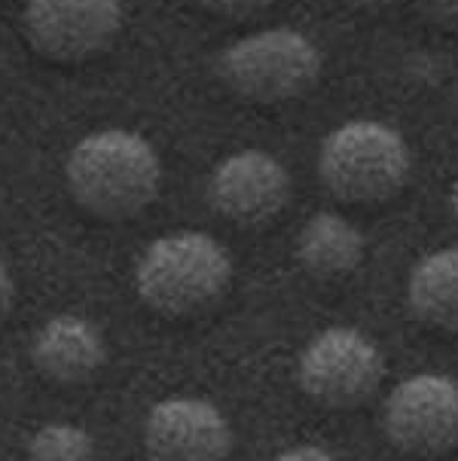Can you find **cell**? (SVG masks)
<instances>
[{
	"instance_id": "obj_4",
	"label": "cell",
	"mask_w": 458,
	"mask_h": 461,
	"mask_svg": "<svg viewBox=\"0 0 458 461\" xmlns=\"http://www.w3.org/2000/svg\"><path fill=\"white\" fill-rule=\"evenodd\" d=\"M321 68L318 46L293 28H266L238 37L217 56L220 83L254 104H282L306 95L321 77Z\"/></svg>"
},
{
	"instance_id": "obj_16",
	"label": "cell",
	"mask_w": 458,
	"mask_h": 461,
	"mask_svg": "<svg viewBox=\"0 0 458 461\" xmlns=\"http://www.w3.org/2000/svg\"><path fill=\"white\" fill-rule=\"evenodd\" d=\"M425 4H428V10L437 22L458 28V0H425Z\"/></svg>"
},
{
	"instance_id": "obj_3",
	"label": "cell",
	"mask_w": 458,
	"mask_h": 461,
	"mask_svg": "<svg viewBox=\"0 0 458 461\" xmlns=\"http://www.w3.org/2000/svg\"><path fill=\"white\" fill-rule=\"evenodd\" d=\"M409 147L385 122L352 120L333 129L318 153V175L337 199L355 205L385 202L409 181Z\"/></svg>"
},
{
	"instance_id": "obj_7",
	"label": "cell",
	"mask_w": 458,
	"mask_h": 461,
	"mask_svg": "<svg viewBox=\"0 0 458 461\" xmlns=\"http://www.w3.org/2000/svg\"><path fill=\"white\" fill-rule=\"evenodd\" d=\"M122 28L120 0H28L25 34L40 56L76 65L95 59Z\"/></svg>"
},
{
	"instance_id": "obj_12",
	"label": "cell",
	"mask_w": 458,
	"mask_h": 461,
	"mask_svg": "<svg viewBox=\"0 0 458 461\" xmlns=\"http://www.w3.org/2000/svg\"><path fill=\"white\" fill-rule=\"evenodd\" d=\"M407 303L422 324L458 330V248H440L413 266Z\"/></svg>"
},
{
	"instance_id": "obj_15",
	"label": "cell",
	"mask_w": 458,
	"mask_h": 461,
	"mask_svg": "<svg viewBox=\"0 0 458 461\" xmlns=\"http://www.w3.org/2000/svg\"><path fill=\"white\" fill-rule=\"evenodd\" d=\"M275 461H337V458L321 447H293L284 449L282 456H275Z\"/></svg>"
},
{
	"instance_id": "obj_1",
	"label": "cell",
	"mask_w": 458,
	"mask_h": 461,
	"mask_svg": "<svg viewBox=\"0 0 458 461\" xmlns=\"http://www.w3.org/2000/svg\"><path fill=\"white\" fill-rule=\"evenodd\" d=\"M74 202L104 221H129L153 205L162 186V162L135 131L104 129L76 140L65 162Z\"/></svg>"
},
{
	"instance_id": "obj_17",
	"label": "cell",
	"mask_w": 458,
	"mask_h": 461,
	"mask_svg": "<svg viewBox=\"0 0 458 461\" xmlns=\"http://www.w3.org/2000/svg\"><path fill=\"white\" fill-rule=\"evenodd\" d=\"M13 300H15V281L10 276V269H6V263L0 260V315L13 306Z\"/></svg>"
},
{
	"instance_id": "obj_2",
	"label": "cell",
	"mask_w": 458,
	"mask_h": 461,
	"mask_svg": "<svg viewBox=\"0 0 458 461\" xmlns=\"http://www.w3.org/2000/svg\"><path fill=\"white\" fill-rule=\"evenodd\" d=\"M232 257L214 236L196 230L168 232L147 245L135 266L141 300L162 315H193L223 296Z\"/></svg>"
},
{
	"instance_id": "obj_13",
	"label": "cell",
	"mask_w": 458,
	"mask_h": 461,
	"mask_svg": "<svg viewBox=\"0 0 458 461\" xmlns=\"http://www.w3.org/2000/svg\"><path fill=\"white\" fill-rule=\"evenodd\" d=\"M28 461H95V440L74 421H49L31 437Z\"/></svg>"
},
{
	"instance_id": "obj_14",
	"label": "cell",
	"mask_w": 458,
	"mask_h": 461,
	"mask_svg": "<svg viewBox=\"0 0 458 461\" xmlns=\"http://www.w3.org/2000/svg\"><path fill=\"white\" fill-rule=\"evenodd\" d=\"M199 6H205L208 13L214 15H227V19H245V15H254L266 6H273L275 0H196Z\"/></svg>"
},
{
	"instance_id": "obj_19",
	"label": "cell",
	"mask_w": 458,
	"mask_h": 461,
	"mask_svg": "<svg viewBox=\"0 0 458 461\" xmlns=\"http://www.w3.org/2000/svg\"><path fill=\"white\" fill-rule=\"evenodd\" d=\"M449 208H453V217H455V223H458V184L453 186V196H449Z\"/></svg>"
},
{
	"instance_id": "obj_9",
	"label": "cell",
	"mask_w": 458,
	"mask_h": 461,
	"mask_svg": "<svg viewBox=\"0 0 458 461\" xmlns=\"http://www.w3.org/2000/svg\"><path fill=\"white\" fill-rule=\"evenodd\" d=\"M144 443L157 461H223L232 452V428L211 401L168 397L147 412Z\"/></svg>"
},
{
	"instance_id": "obj_10",
	"label": "cell",
	"mask_w": 458,
	"mask_h": 461,
	"mask_svg": "<svg viewBox=\"0 0 458 461\" xmlns=\"http://www.w3.org/2000/svg\"><path fill=\"white\" fill-rule=\"evenodd\" d=\"M31 357L37 370L56 382H86L104 366L107 342L89 318L52 315L31 339Z\"/></svg>"
},
{
	"instance_id": "obj_6",
	"label": "cell",
	"mask_w": 458,
	"mask_h": 461,
	"mask_svg": "<svg viewBox=\"0 0 458 461\" xmlns=\"http://www.w3.org/2000/svg\"><path fill=\"white\" fill-rule=\"evenodd\" d=\"M388 440L413 456H444L458 449V382L440 373L403 379L385 401Z\"/></svg>"
},
{
	"instance_id": "obj_18",
	"label": "cell",
	"mask_w": 458,
	"mask_h": 461,
	"mask_svg": "<svg viewBox=\"0 0 458 461\" xmlns=\"http://www.w3.org/2000/svg\"><path fill=\"white\" fill-rule=\"evenodd\" d=\"M348 6H358V10H385V6L398 4V0H346Z\"/></svg>"
},
{
	"instance_id": "obj_8",
	"label": "cell",
	"mask_w": 458,
	"mask_h": 461,
	"mask_svg": "<svg viewBox=\"0 0 458 461\" xmlns=\"http://www.w3.org/2000/svg\"><path fill=\"white\" fill-rule=\"evenodd\" d=\"M291 199V175L273 153L238 150L217 162L208 177V202L227 221L260 226L282 214Z\"/></svg>"
},
{
	"instance_id": "obj_5",
	"label": "cell",
	"mask_w": 458,
	"mask_h": 461,
	"mask_svg": "<svg viewBox=\"0 0 458 461\" xmlns=\"http://www.w3.org/2000/svg\"><path fill=\"white\" fill-rule=\"evenodd\" d=\"M297 376L315 403L348 410L376 394L385 379V357L367 333L328 327L302 348Z\"/></svg>"
},
{
	"instance_id": "obj_11",
	"label": "cell",
	"mask_w": 458,
	"mask_h": 461,
	"mask_svg": "<svg viewBox=\"0 0 458 461\" xmlns=\"http://www.w3.org/2000/svg\"><path fill=\"white\" fill-rule=\"evenodd\" d=\"M364 254H367V239L343 214L318 211L302 223L297 239V257L309 276L343 278L358 269Z\"/></svg>"
}]
</instances>
